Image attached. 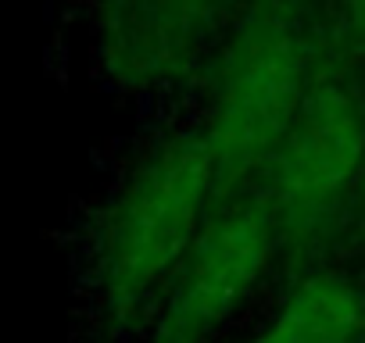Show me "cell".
Segmentation results:
<instances>
[{"label":"cell","instance_id":"cell-1","mask_svg":"<svg viewBox=\"0 0 365 343\" xmlns=\"http://www.w3.org/2000/svg\"><path fill=\"white\" fill-rule=\"evenodd\" d=\"M326 54L304 0H240L208 68L205 122L219 201L251 190Z\"/></svg>","mask_w":365,"mask_h":343},{"label":"cell","instance_id":"cell-2","mask_svg":"<svg viewBox=\"0 0 365 343\" xmlns=\"http://www.w3.org/2000/svg\"><path fill=\"white\" fill-rule=\"evenodd\" d=\"M215 204V161L201 129L168 132L136 161L97 233V286L115 318L175 275Z\"/></svg>","mask_w":365,"mask_h":343},{"label":"cell","instance_id":"cell-3","mask_svg":"<svg viewBox=\"0 0 365 343\" xmlns=\"http://www.w3.org/2000/svg\"><path fill=\"white\" fill-rule=\"evenodd\" d=\"M329 58V54H326ZM365 176V97L333 61L312 90L251 190L269 204L279 250L308 258L344 222Z\"/></svg>","mask_w":365,"mask_h":343},{"label":"cell","instance_id":"cell-4","mask_svg":"<svg viewBox=\"0 0 365 343\" xmlns=\"http://www.w3.org/2000/svg\"><path fill=\"white\" fill-rule=\"evenodd\" d=\"M279 254V236L258 190L219 201L168 279L150 343H208L251 300Z\"/></svg>","mask_w":365,"mask_h":343},{"label":"cell","instance_id":"cell-5","mask_svg":"<svg viewBox=\"0 0 365 343\" xmlns=\"http://www.w3.org/2000/svg\"><path fill=\"white\" fill-rule=\"evenodd\" d=\"M230 0H93L97 58L122 86L150 90L182 75Z\"/></svg>","mask_w":365,"mask_h":343},{"label":"cell","instance_id":"cell-6","mask_svg":"<svg viewBox=\"0 0 365 343\" xmlns=\"http://www.w3.org/2000/svg\"><path fill=\"white\" fill-rule=\"evenodd\" d=\"M365 293L336 268L308 272L279 300L251 343H361Z\"/></svg>","mask_w":365,"mask_h":343},{"label":"cell","instance_id":"cell-7","mask_svg":"<svg viewBox=\"0 0 365 343\" xmlns=\"http://www.w3.org/2000/svg\"><path fill=\"white\" fill-rule=\"evenodd\" d=\"M333 36L340 58L365 68V0H333Z\"/></svg>","mask_w":365,"mask_h":343},{"label":"cell","instance_id":"cell-8","mask_svg":"<svg viewBox=\"0 0 365 343\" xmlns=\"http://www.w3.org/2000/svg\"><path fill=\"white\" fill-rule=\"evenodd\" d=\"M358 197H361V211H365V176H361V186H358Z\"/></svg>","mask_w":365,"mask_h":343},{"label":"cell","instance_id":"cell-9","mask_svg":"<svg viewBox=\"0 0 365 343\" xmlns=\"http://www.w3.org/2000/svg\"><path fill=\"white\" fill-rule=\"evenodd\" d=\"M361 343H365V339H361Z\"/></svg>","mask_w":365,"mask_h":343}]
</instances>
